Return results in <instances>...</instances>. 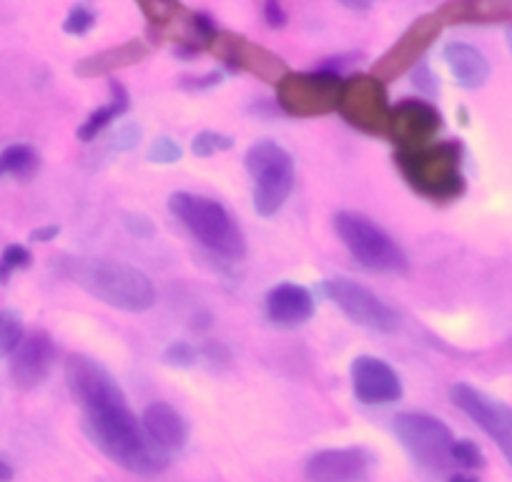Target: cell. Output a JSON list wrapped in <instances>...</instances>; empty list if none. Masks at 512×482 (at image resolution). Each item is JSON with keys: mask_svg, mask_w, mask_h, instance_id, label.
Here are the masks:
<instances>
[{"mask_svg": "<svg viewBox=\"0 0 512 482\" xmlns=\"http://www.w3.org/2000/svg\"><path fill=\"white\" fill-rule=\"evenodd\" d=\"M450 482H480L475 475H452Z\"/></svg>", "mask_w": 512, "mask_h": 482, "instance_id": "obj_40", "label": "cell"}, {"mask_svg": "<svg viewBox=\"0 0 512 482\" xmlns=\"http://www.w3.org/2000/svg\"><path fill=\"white\" fill-rule=\"evenodd\" d=\"M26 337L23 322L13 312H0V359L11 357Z\"/></svg>", "mask_w": 512, "mask_h": 482, "instance_id": "obj_26", "label": "cell"}, {"mask_svg": "<svg viewBox=\"0 0 512 482\" xmlns=\"http://www.w3.org/2000/svg\"><path fill=\"white\" fill-rule=\"evenodd\" d=\"M58 272L78 284L83 292L121 312L141 314L156 304V289L151 279L126 262L63 257L58 259Z\"/></svg>", "mask_w": 512, "mask_h": 482, "instance_id": "obj_2", "label": "cell"}, {"mask_svg": "<svg viewBox=\"0 0 512 482\" xmlns=\"http://www.w3.org/2000/svg\"><path fill=\"white\" fill-rule=\"evenodd\" d=\"M374 457L364 447H334L312 455L304 465L307 482H367Z\"/></svg>", "mask_w": 512, "mask_h": 482, "instance_id": "obj_16", "label": "cell"}, {"mask_svg": "<svg viewBox=\"0 0 512 482\" xmlns=\"http://www.w3.org/2000/svg\"><path fill=\"white\" fill-rule=\"evenodd\" d=\"M452 462L467 467V470H480L485 465V455L472 440H455L452 445Z\"/></svg>", "mask_w": 512, "mask_h": 482, "instance_id": "obj_30", "label": "cell"}, {"mask_svg": "<svg viewBox=\"0 0 512 482\" xmlns=\"http://www.w3.org/2000/svg\"><path fill=\"white\" fill-rule=\"evenodd\" d=\"M415 86L420 88L422 93H427V96H435V91H437V83H435V78H432V73H430V66H427V63H417L415 66Z\"/></svg>", "mask_w": 512, "mask_h": 482, "instance_id": "obj_34", "label": "cell"}, {"mask_svg": "<svg viewBox=\"0 0 512 482\" xmlns=\"http://www.w3.org/2000/svg\"><path fill=\"white\" fill-rule=\"evenodd\" d=\"M450 400L487 437H492V442L500 447L505 460L512 465V407H507L500 400H492L490 395L475 390L472 385H465V382H457L450 387Z\"/></svg>", "mask_w": 512, "mask_h": 482, "instance_id": "obj_12", "label": "cell"}, {"mask_svg": "<svg viewBox=\"0 0 512 482\" xmlns=\"http://www.w3.org/2000/svg\"><path fill=\"white\" fill-rule=\"evenodd\" d=\"M337 3H342L344 8H349V11H354V13H364L372 8L374 0H337Z\"/></svg>", "mask_w": 512, "mask_h": 482, "instance_id": "obj_38", "label": "cell"}, {"mask_svg": "<svg viewBox=\"0 0 512 482\" xmlns=\"http://www.w3.org/2000/svg\"><path fill=\"white\" fill-rule=\"evenodd\" d=\"M199 357V349L191 347L189 342H171L169 347L164 349V362L174 367H191Z\"/></svg>", "mask_w": 512, "mask_h": 482, "instance_id": "obj_31", "label": "cell"}, {"mask_svg": "<svg viewBox=\"0 0 512 482\" xmlns=\"http://www.w3.org/2000/svg\"><path fill=\"white\" fill-rule=\"evenodd\" d=\"M507 48H510V51H512V26L507 28Z\"/></svg>", "mask_w": 512, "mask_h": 482, "instance_id": "obj_41", "label": "cell"}, {"mask_svg": "<svg viewBox=\"0 0 512 482\" xmlns=\"http://www.w3.org/2000/svg\"><path fill=\"white\" fill-rule=\"evenodd\" d=\"M221 81H224V76H221L219 71H211V73H206V76H184L179 81V88L181 91L199 93V91H209V88L219 86Z\"/></svg>", "mask_w": 512, "mask_h": 482, "instance_id": "obj_33", "label": "cell"}, {"mask_svg": "<svg viewBox=\"0 0 512 482\" xmlns=\"http://www.w3.org/2000/svg\"><path fill=\"white\" fill-rule=\"evenodd\" d=\"M435 16L442 26H512V0H447Z\"/></svg>", "mask_w": 512, "mask_h": 482, "instance_id": "obj_18", "label": "cell"}, {"mask_svg": "<svg viewBox=\"0 0 512 482\" xmlns=\"http://www.w3.org/2000/svg\"><path fill=\"white\" fill-rule=\"evenodd\" d=\"M317 312V304H314L312 292L307 287H299V284L284 282L277 284L274 289H269L267 294V319L277 327L294 329L307 324L309 319Z\"/></svg>", "mask_w": 512, "mask_h": 482, "instance_id": "obj_19", "label": "cell"}, {"mask_svg": "<svg viewBox=\"0 0 512 482\" xmlns=\"http://www.w3.org/2000/svg\"><path fill=\"white\" fill-rule=\"evenodd\" d=\"M344 78L337 71H289L277 83V106L292 118H319L337 111Z\"/></svg>", "mask_w": 512, "mask_h": 482, "instance_id": "obj_7", "label": "cell"}, {"mask_svg": "<svg viewBox=\"0 0 512 482\" xmlns=\"http://www.w3.org/2000/svg\"><path fill=\"white\" fill-rule=\"evenodd\" d=\"M322 289L354 324H362V327L382 334H392L400 329V314L364 284L347 277H337L327 279Z\"/></svg>", "mask_w": 512, "mask_h": 482, "instance_id": "obj_11", "label": "cell"}, {"mask_svg": "<svg viewBox=\"0 0 512 482\" xmlns=\"http://www.w3.org/2000/svg\"><path fill=\"white\" fill-rule=\"evenodd\" d=\"M337 113L352 129L387 139L392 106L384 81H379L372 73H354V76L344 78Z\"/></svg>", "mask_w": 512, "mask_h": 482, "instance_id": "obj_9", "label": "cell"}, {"mask_svg": "<svg viewBox=\"0 0 512 482\" xmlns=\"http://www.w3.org/2000/svg\"><path fill=\"white\" fill-rule=\"evenodd\" d=\"M63 375L73 402L81 407L83 430L108 460L144 477L169 467L171 452L151 440L144 422L128 407L121 385L101 362L86 354H71Z\"/></svg>", "mask_w": 512, "mask_h": 482, "instance_id": "obj_1", "label": "cell"}, {"mask_svg": "<svg viewBox=\"0 0 512 482\" xmlns=\"http://www.w3.org/2000/svg\"><path fill=\"white\" fill-rule=\"evenodd\" d=\"M151 53L149 43L131 38V41L121 43V46L103 48V51L86 56L83 61L76 63V76L81 78H98V76H111V73L121 71V68H131L136 63L146 61Z\"/></svg>", "mask_w": 512, "mask_h": 482, "instance_id": "obj_20", "label": "cell"}, {"mask_svg": "<svg viewBox=\"0 0 512 482\" xmlns=\"http://www.w3.org/2000/svg\"><path fill=\"white\" fill-rule=\"evenodd\" d=\"M13 480V467L6 460H0V482Z\"/></svg>", "mask_w": 512, "mask_h": 482, "instance_id": "obj_39", "label": "cell"}, {"mask_svg": "<svg viewBox=\"0 0 512 482\" xmlns=\"http://www.w3.org/2000/svg\"><path fill=\"white\" fill-rule=\"evenodd\" d=\"M244 164L254 181V211L264 219L277 216L297 184L292 154L277 141L262 139L249 146Z\"/></svg>", "mask_w": 512, "mask_h": 482, "instance_id": "obj_5", "label": "cell"}, {"mask_svg": "<svg viewBox=\"0 0 512 482\" xmlns=\"http://www.w3.org/2000/svg\"><path fill=\"white\" fill-rule=\"evenodd\" d=\"M108 93H111V101H108L106 106H98L96 111L88 113L86 121L78 126L76 136L78 141H83V144L96 141V136H101L103 129H108L116 118H121L123 113L131 108V96H128L126 86H123L121 81H116V78L108 81Z\"/></svg>", "mask_w": 512, "mask_h": 482, "instance_id": "obj_23", "label": "cell"}, {"mask_svg": "<svg viewBox=\"0 0 512 482\" xmlns=\"http://www.w3.org/2000/svg\"><path fill=\"white\" fill-rule=\"evenodd\" d=\"M442 33V21L432 13V16H420L400 38H397L395 46L390 51H384L377 58V63L372 66V76H377L379 81H395V78L405 76L407 71L417 66L422 61V56L427 53V48L440 38Z\"/></svg>", "mask_w": 512, "mask_h": 482, "instance_id": "obj_13", "label": "cell"}, {"mask_svg": "<svg viewBox=\"0 0 512 482\" xmlns=\"http://www.w3.org/2000/svg\"><path fill=\"white\" fill-rule=\"evenodd\" d=\"M395 435L422 470L440 475L452 465V430L430 412L410 410L395 417Z\"/></svg>", "mask_w": 512, "mask_h": 482, "instance_id": "obj_8", "label": "cell"}, {"mask_svg": "<svg viewBox=\"0 0 512 482\" xmlns=\"http://www.w3.org/2000/svg\"><path fill=\"white\" fill-rule=\"evenodd\" d=\"M96 21V11H91L88 6L78 3V6H73L71 11H68L66 21H63V33H68V36H86V33L96 26Z\"/></svg>", "mask_w": 512, "mask_h": 482, "instance_id": "obj_29", "label": "cell"}, {"mask_svg": "<svg viewBox=\"0 0 512 482\" xmlns=\"http://www.w3.org/2000/svg\"><path fill=\"white\" fill-rule=\"evenodd\" d=\"M442 131V113L422 98H402L397 106H392L390 131L387 139L397 149H412V146H425L437 139Z\"/></svg>", "mask_w": 512, "mask_h": 482, "instance_id": "obj_14", "label": "cell"}, {"mask_svg": "<svg viewBox=\"0 0 512 482\" xmlns=\"http://www.w3.org/2000/svg\"><path fill=\"white\" fill-rule=\"evenodd\" d=\"M38 154L28 144H13L0 151V179L13 176V179H31L38 171Z\"/></svg>", "mask_w": 512, "mask_h": 482, "instance_id": "obj_25", "label": "cell"}, {"mask_svg": "<svg viewBox=\"0 0 512 482\" xmlns=\"http://www.w3.org/2000/svg\"><path fill=\"white\" fill-rule=\"evenodd\" d=\"M229 149H234V139L219 134V131H201V134L194 136V144H191V151L201 156V159H209V156H216Z\"/></svg>", "mask_w": 512, "mask_h": 482, "instance_id": "obj_28", "label": "cell"}, {"mask_svg": "<svg viewBox=\"0 0 512 482\" xmlns=\"http://www.w3.org/2000/svg\"><path fill=\"white\" fill-rule=\"evenodd\" d=\"M334 231L364 269L377 274H407L410 262L402 247L382 226L357 211H337Z\"/></svg>", "mask_w": 512, "mask_h": 482, "instance_id": "obj_6", "label": "cell"}, {"mask_svg": "<svg viewBox=\"0 0 512 482\" xmlns=\"http://www.w3.org/2000/svg\"><path fill=\"white\" fill-rule=\"evenodd\" d=\"M264 21L269 23V28L287 26V13L279 6V0H267V3H264Z\"/></svg>", "mask_w": 512, "mask_h": 482, "instance_id": "obj_35", "label": "cell"}, {"mask_svg": "<svg viewBox=\"0 0 512 482\" xmlns=\"http://www.w3.org/2000/svg\"><path fill=\"white\" fill-rule=\"evenodd\" d=\"M442 58H445L457 86L467 88V91L482 88L487 83V78H490V63L470 43H447L445 51H442Z\"/></svg>", "mask_w": 512, "mask_h": 482, "instance_id": "obj_22", "label": "cell"}, {"mask_svg": "<svg viewBox=\"0 0 512 482\" xmlns=\"http://www.w3.org/2000/svg\"><path fill=\"white\" fill-rule=\"evenodd\" d=\"M169 211L206 252L226 262H239L246 254V236L234 216L209 196L176 191L169 196Z\"/></svg>", "mask_w": 512, "mask_h": 482, "instance_id": "obj_4", "label": "cell"}, {"mask_svg": "<svg viewBox=\"0 0 512 482\" xmlns=\"http://www.w3.org/2000/svg\"><path fill=\"white\" fill-rule=\"evenodd\" d=\"M58 349L56 342L51 339V334L36 329V332L26 334L23 342L18 344L16 352L11 354V380L18 390L28 392L41 387L43 382L51 375L53 365H56Z\"/></svg>", "mask_w": 512, "mask_h": 482, "instance_id": "obj_15", "label": "cell"}, {"mask_svg": "<svg viewBox=\"0 0 512 482\" xmlns=\"http://www.w3.org/2000/svg\"><path fill=\"white\" fill-rule=\"evenodd\" d=\"M209 53L216 61L224 63L229 71L249 73V76H256L259 81L274 83V86L289 73L287 63L277 53H272L269 48L259 46V43L249 41V38L239 36L234 31H216V36L209 43Z\"/></svg>", "mask_w": 512, "mask_h": 482, "instance_id": "obj_10", "label": "cell"}, {"mask_svg": "<svg viewBox=\"0 0 512 482\" xmlns=\"http://www.w3.org/2000/svg\"><path fill=\"white\" fill-rule=\"evenodd\" d=\"M352 390L362 405H392L402 397V380L384 359L354 357L352 362Z\"/></svg>", "mask_w": 512, "mask_h": 482, "instance_id": "obj_17", "label": "cell"}, {"mask_svg": "<svg viewBox=\"0 0 512 482\" xmlns=\"http://www.w3.org/2000/svg\"><path fill=\"white\" fill-rule=\"evenodd\" d=\"M136 6L141 8L144 18L149 21L151 36L159 38V41L186 13V8L181 6V0H136Z\"/></svg>", "mask_w": 512, "mask_h": 482, "instance_id": "obj_24", "label": "cell"}, {"mask_svg": "<svg viewBox=\"0 0 512 482\" xmlns=\"http://www.w3.org/2000/svg\"><path fill=\"white\" fill-rule=\"evenodd\" d=\"M141 422H144L151 440L164 447L166 452L181 450L189 440V425L181 417V412H176L169 402H151L144 415H141Z\"/></svg>", "mask_w": 512, "mask_h": 482, "instance_id": "obj_21", "label": "cell"}, {"mask_svg": "<svg viewBox=\"0 0 512 482\" xmlns=\"http://www.w3.org/2000/svg\"><path fill=\"white\" fill-rule=\"evenodd\" d=\"M199 354H204V357L209 359V362H214V365H216V362L226 365V362H229V359H231L229 349H226L221 342H206L204 347L199 349Z\"/></svg>", "mask_w": 512, "mask_h": 482, "instance_id": "obj_36", "label": "cell"}, {"mask_svg": "<svg viewBox=\"0 0 512 482\" xmlns=\"http://www.w3.org/2000/svg\"><path fill=\"white\" fill-rule=\"evenodd\" d=\"M179 159H181V146L176 144V141L161 136V139H156L154 144H151L149 161H154V164H176Z\"/></svg>", "mask_w": 512, "mask_h": 482, "instance_id": "obj_32", "label": "cell"}, {"mask_svg": "<svg viewBox=\"0 0 512 482\" xmlns=\"http://www.w3.org/2000/svg\"><path fill=\"white\" fill-rule=\"evenodd\" d=\"M460 141H430L395 151V166L405 184L430 204H452L467 189Z\"/></svg>", "mask_w": 512, "mask_h": 482, "instance_id": "obj_3", "label": "cell"}, {"mask_svg": "<svg viewBox=\"0 0 512 482\" xmlns=\"http://www.w3.org/2000/svg\"><path fill=\"white\" fill-rule=\"evenodd\" d=\"M33 264V254L23 244H8L0 254V284H8L11 277L21 269H28Z\"/></svg>", "mask_w": 512, "mask_h": 482, "instance_id": "obj_27", "label": "cell"}, {"mask_svg": "<svg viewBox=\"0 0 512 482\" xmlns=\"http://www.w3.org/2000/svg\"><path fill=\"white\" fill-rule=\"evenodd\" d=\"M58 234H61V226H56V224L38 226V229L31 231V241H36V244H46V241L56 239Z\"/></svg>", "mask_w": 512, "mask_h": 482, "instance_id": "obj_37", "label": "cell"}]
</instances>
